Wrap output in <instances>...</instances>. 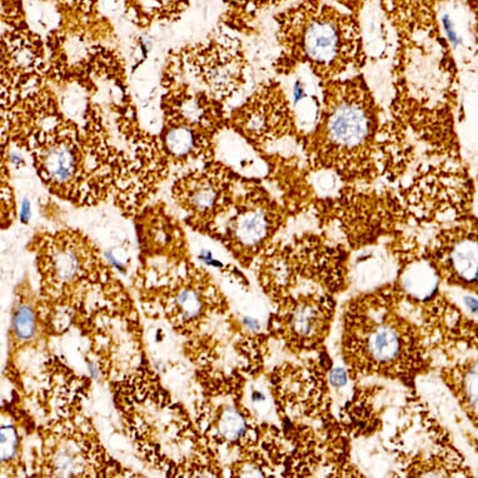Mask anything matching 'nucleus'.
Here are the masks:
<instances>
[{"label": "nucleus", "instance_id": "f257e3e1", "mask_svg": "<svg viewBox=\"0 0 478 478\" xmlns=\"http://www.w3.org/2000/svg\"><path fill=\"white\" fill-rule=\"evenodd\" d=\"M322 84L317 124L306 135L307 156L319 171L339 177L374 172L380 112L364 79L354 75Z\"/></svg>", "mask_w": 478, "mask_h": 478}, {"label": "nucleus", "instance_id": "f03ea898", "mask_svg": "<svg viewBox=\"0 0 478 478\" xmlns=\"http://www.w3.org/2000/svg\"><path fill=\"white\" fill-rule=\"evenodd\" d=\"M288 68H308L321 83L357 70L366 59L359 16L327 0H299L275 16Z\"/></svg>", "mask_w": 478, "mask_h": 478}, {"label": "nucleus", "instance_id": "7ed1b4c3", "mask_svg": "<svg viewBox=\"0 0 478 478\" xmlns=\"http://www.w3.org/2000/svg\"><path fill=\"white\" fill-rule=\"evenodd\" d=\"M38 169L43 177L55 187H67L78 179L80 154L78 146L67 139H53L37 151Z\"/></svg>", "mask_w": 478, "mask_h": 478}, {"label": "nucleus", "instance_id": "20e7f679", "mask_svg": "<svg viewBox=\"0 0 478 478\" xmlns=\"http://www.w3.org/2000/svg\"><path fill=\"white\" fill-rule=\"evenodd\" d=\"M219 178L217 172H203L179 183V199L184 207L199 214L211 213L218 208L223 202L225 187V182Z\"/></svg>", "mask_w": 478, "mask_h": 478}, {"label": "nucleus", "instance_id": "39448f33", "mask_svg": "<svg viewBox=\"0 0 478 478\" xmlns=\"http://www.w3.org/2000/svg\"><path fill=\"white\" fill-rule=\"evenodd\" d=\"M275 223L273 212L260 204L258 207L252 204L238 211L230 222V232L234 240L245 247H255L262 245L270 235V229Z\"/></svg>", "mask_w": 478, "mask_h": 478}, {"label": "nucleus", "instance_id": "423d86ee", "mask_svg": "<svg viewBox=\"0 0 478 478\" xmlns=\"http://www.w3.org/2000/svg\"><path fill=\"white\" fill-rule=\"evenodd\" d=\"M363 337L364 351L374 363H393L403 354L405 339L393 323L372 324Z\"/></svg>", "mask_w": 478, "mask_h": 478}, {"label": "nucleus", "instance_id": "0eeeda50", "mask_svg": "<svg viewBox=\"0 0 478 478\" xmlns=\"http://www.w3.org/2000/svg\"><path fill=\"white\" fill-rule=\"evenodd\" d=\"M448 263L461 281H477L478 240L471 238L458 240L450 250Z\"/></svg>", "mask_w": 478, "mask_h": 478}, {"label": "nucleus", "instance_id": "6e6552de", "mask_svg": "<svg viewBox=\"0 0 478 478\" xmlns=\"http://www.w3.org/2000/svg\"><path fill=\"white\" fill-rule=\"evenodd\" d=\"M290 329L302 339H314L324 327V311L317 304L303 302L290 316Z\"/></svg>", "mask_w": 478, "mask_h": 478}, {"label": "nucleus", "instance_id": "1a4fd4ad", "mask_svg": "<svg viewBox=\"0 0 478 478\" xmlns=\"http://www.w3.org/2000/svg\"><path fill=\"white\" fill-rule=\"evenodd\" d=\"M403 287L405 292L418 301H425L436 292L438 287V276L436 270L426 262H418L405 270L403 276Z\"/></svg>", "mask_w": 478, "mask_h": 478}, {"label": "nucleus", "instance_id": "9d476101", "mask_svg": "<svg viewBox=\"0 0 478 478\" xmlns=\"http://www.w3.org/2000/svg\"><path fill=\"white\" fill-rule=\"evenodd\" d=\"M287 0H224L229 21L234 26H248L265 11L285 4Z\"/></svg>", "mask_w": 478, "mask_h": 478}, {"label": "nucleus", "instance_id": "9b49d317", "mask_svg": "<svg viewBox=\"0 0 478 478\" xmlns=\"http://www.w3.org/2000/svg\"><path fill=\"white\" fill-rule=\"evenodd\" d=\"M198 138L194 130L188 127L179 125L168 130L166 135V144L168 151L176 156H184L191 154L197 147Z\"/></svg>", "mask_w": 478, "mask_h": 478}, {"label": "nucleus", "instance_id": "f8f14e48", "mask_svg": "<svg viewBox=\"0 0 478 478\" xmlns=\"http://www.w3.org/2000/svg\"><path fill=\"white\" fill-rule=\"evenodd\" d=\"M218 431L227 441H238L245 433V420L234 410H227L221 416Z\"/></svg>", "mask_w": 478, "mask_h": 478}, {"label": "nucleus", "instance_id": "ddd939ff", "mask_svg": "<svg viewBox=\"0 0 478 478\" xmlns=\"http://www.w3.org/2000/svg\"><path fill=\"white\" fill-rule=\"evenodd\" d=\"M13 331L21 341L31 339L36 334V316L29 306L19 307L13 318Z\"/></svg>", "mask_w": 478, "mask_h": 478}, {"label": "nucleus", "instance_id": "4468645a", "mask_svg": "<svg viewBox=\"0 0 478 478\" xmlns=\"http://www.w3.org/2000/svg\"><path fill=\"white\" fill-rule=\"evenodd\" d=\"M176 307L184 321H192L202 312V301L193 290H183L176 297Z\"/></svg>", "mask_w": 478, "mask_h": 478}, {"label": "nucleus", "instance_id": "2eb2a0df", "mask_svg": "<svg viewBox=\"0 0 478 478\" xmlns=\"http://www.w3.org/2000/svg\"><path fill=\"white\" fill-rule=\"evenodd\" d=\"M154 16L161 19L177 18L187 8L188 0H147Z\"/></svg>", "mask_w": 478, "mask_h": 478}, {"label": "nucleus", "instance_id": "dca6fc26", "mask_svg": "<svg viewBox=\"0 0 478 478\" xmlns=\"http://www.w3.org/2000/svg\"><path fill=\"white\" fill-rule=\"evenodd\" d=\"M463 397L471 408L478 411V363L472 366L464 374Z\"/></svg>", "mask_w": 478, "mask_h": 478}, {"label": "nucleus", "instance_id": "f3484780", "mask_svg": "<svg viewBox=\"0 0 478 478\" xmlns=\"http://www.w3.org/2000/svg\"><path fill=\"white\" fill-rule=\"evenodd\" d=\"M16 450V433L14 427L6 426L1 427V460L3 462L6 460H11Z\"/></svg>", "mask_w": 478, "mask_h": 478}, {"label": "nucleus", "instance_id": "a211bd4d", "mask_svg": "<svg viewBox=\"0 0 478 478\" xmlns=\"http://www.w3.org/2000/svg\"><path fill=\"white\" fill-rule=\"evenodd\" d=\"M334 1L338 6L359 16L361 11H363L364 6H367L371 0H334Z\"/></svg>", "mask_w": 478, "mask_h": 478}, {"label": "nucleus", "instance_id": "6ab92c4d", "mask_svg": "<svg viewBox=\"0 0 478 478\" xmlns=\"http://www.w3.org/2000/svg\"><path fill=\"white\" fill-rule=\"evenodd\" d=\"M19 216H21V221L23 223H28V222H29L31 216V206L29 199H26H26L23 201V203H21Z\"/></svg>", "mask_w": 478, "mask_h": 478}, {"label": "nucleus", "instance_id": "aec40b11", "mask_svg": "<svg viewBox=\"0 0 478 478\" xmlns=\"http://www.w3.org/2000/svg\"><path fill=\"white\" fill-rule=\"evenodd\" d=\"M243 322H245V326L247 327L250 328V329H260V324L257 319H255V318H250V317H245V319H243Z\"/></svg>", "mask_w": 478, "mask_h": 478}, {"label": "nucleus", "instance_id": "412c9836", "mask_svg": "<svg viewBox=\"0 0 478 478\" xmlns=\"http://www.w3.org/2000/svg\"><path fill=\"white\" fill-rule=\"evenodd\" d=\"M471 6L476 13H478V0H471Z\"/></svg>", "mask_w": 478, "mask_h": 478}, {"label": "nucleus", "instance_id": "4be33fe9", "mask_svg": "<svg viewBox=\"0 0 478 478\" xmlns=\"http://www.w3.org/2000/svg\"><path fill=\"white\" fill-rule=\"evenodd\" d=\"M83 1H84V4H87V0H83ZM89 1H90V0H88V3H89Z\"/></svg>", "mask_w": 478, "mask_h": 478}, {"label": "nucleus", "instance_id": "5701e85b", "mask_svg": "<svg viewBox=\"0 0 478 478\" xmlns=\"http://www.w3.org/2000/svg\"><path fill=\"white\" fill-rule=\"evenodd\" d=\"M477 281H478V277H477Z\"/></svg>", "mask_w": 478, "mask_h": 478}]
</instances>
